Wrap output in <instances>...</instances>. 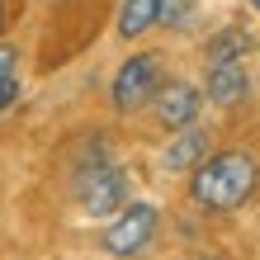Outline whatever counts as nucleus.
<instances>
[{
    "mask_svg": "<svg viewBox=\"0 0 260 260\" xmlns=\"http://www.w3.org/2000/svg\"><path fill=\"white\" fill-rule=\"evenodd\" d=\"M156 227H161V208L156 204H123V208L114 213V222L104 227L100 246L109 251V255H118V260H128V255H137V251L151 246Z\"/></svg>",
    "mask_w": 260,
    "mask_h": 260,
    "instance_id": "nucleus-3",
    "label": "nucleus"
},
{
    "mask_svg": "<svg viewBox=\"0 0 260 260\" xmlns=\"http://www.w3.org/2000/svg\"><path fill=\"white\" fill-rule=\"evenodd\" d=\"M14 100H19V81L10 76V81H0V114H5V109H10Z\"/></svg>",
    "mask_w": 260,
    "mask_h": 260,
    "instance_id": "nucleus-12",
    "label": "nucleus"
},
{
    "mask_svg": "<svg viewBox=\"0 0 260 260\" xmlns=\"http://www.w3.org/2000/svg\"><path fill=\"white\" fill-rule=\"evenodd\" d=\"M10 14H14V5H10V0H0V34L10 28Z\"/></svg>",
    "mask_w": 260,
    "mask_h": 260,
    "instance_id": "nucleus-13",
    "label": "nucleus"
},
{
    "mask_svg": "<svg viewBox=\"0 0 260 260\" xmlns=\"http://www.w3.org/2000/svg\"><path fill=\"white\" fill-rule=\"evenodd\" d=\"M260 189V161L246 147L213 151L189 171V199L204 213H237Z\"/></svg>",
    "mask_w": 260,
    "mask_h": 260,
    "instance_id": "nucleus-1",
    "label": "nucleus"
},
{
    "mask_svg": "<svg viewBox=\"0 0 260 260\" xmlns=\"http://www.w3.org/2000/svg\"><path fill=\"white\" fill-rule=\"evenodd\" d=\"M156 19H161V0H123L118 5V38L123 43H133V38H142V34H151L156 28Z\"/></svg>",
    "mask_w": 260,
    "mask_h": 260,
    "instance_id": "nucleus-9",
    "label": "nucleus"
},
{
    "mask_svg": "<svg viewBox=\"0 0 260 260\" xmlns=\"http://www.w3.org/2000/svg\"><path fill=\"white\" fill-rule=\"evenodd\" d=\"M199 109H204V90H199L194 81H161V90L151 95V114H156V123L166 133L194 128Z\"/></svg>",
    "mask_w": 260,
    "mask_h": 260,
    "instance_id": "nucleus-5",
    "label": "nucleus"
},
{
    "mask_svg": "<svg viewBox=\"0 0 260 260\" xmlns=\"http://www.w3.org/2000/svg\"><path fill=\"white\" fill-rule=\"evenodd\" d=\"M194 5L199 0H161V28H189V19H194Z\"/></svg>",
    "mask_w": 260,
    "mask_h": 260,
    "instance_id": "nucleus-10",
    "label": "nucleus"
},
{
    "mask_svg": "<svg viewBox=\"0 0 260 260\" xmlns=\"http://www.w3.org/2000/svg\"><path fill=\"white\" fill-rule=\"evenodd\" d=\"M251 10H255V14H260V0H251Z\"/></svg>",
    "mask_w": 260,
    "mask_h": 260,
    "instance_id": "nucleus-14",
    "label": "nucleus"
},
{
    "mask_svg": "<svg viewBox=\"0 0 260 260\" xmlns=\"http://www.w3.org/2000/svg\"><path fill=\"white\" fill-rule=\"evenodd\" d=\"M14 67H19V48H10V43H0V81H10Z\"/></svg>",
    "mask_w": 260,
    "mask_h": 260,
    "instance_id": "nucleus-11",
    "label": "nucleus"
},
{
    "mask_svg": "<svg viewBox=\"0 0 260 260\" xmlns=\"http://www.w3.org/2000/svg\"><path fill=\"white\" fill-rule=\"evenodd\" d=\"M156 90H161V57L156 52H133L128 62L114 71L109 100H114L118 114H133V109H142V104H151Z\"/></svg>",
    "mask_w": 260,
    "mask_h": 260,
    "instance_id": "nucleus-4",
    "label": "nucleus"
},
{
    "mask_svg": "<svg viewBox=\"0 0 260 260\" xmlns=\"http://www.w3.org/2000/svg\"><path fill=\"white\" fill-rule=\"evenodd\" d=\"M76 204H81V213H90V218H114V213L128 204L123 166L109 161V156L81 161V171H76Z\"/></svg>",
    "mask_w": 260,
    "mask_h": 260,
    "instance_id": "nucleus-2",
    "label": "nucleus"
},
{
    "mask_svg": "<svg viewBox=\"0 0 260 260\" xmlns=\"http://www.w3.org/2000/svg\"><path fill=\"white\" fill-rule=\"evenodd\" d=\"M251 95V71L246 62H222V67H208V81H204V100L222 104V109H232Z\"/></svg>",
    "mask_w": 260,
    "mask_h": 260,
    "instance_id": "nucleus-6",
    "label": "nucleus"
},
{
    "mask_svg": "<svg viewBox=\"0 0 260 260\" xmlns=\"http://www.w3.org/2000/svg\"><path fill=\"white\" fill-rule=\"evenodd\" d=\"M204 156H208V133L194 123V128L171 133V147L161 151V166H166V171H175V175H185V171H194Z\"/></svg>",
    "mask_w": 260,
    "mask_h": 260,
    "instance_id": "nucleus-7",
    "label": "nucleus"
},
{
    "mask_svg": "<svg viewBox=\"0 0 260 260\" xmlns=\"http://www.w3.org/2000/svg\"><path fill=\"white\" fill-rule=\"evenodd\" d=\"M255 48V38H251V28H241V24H227L218 28L208 43H204V67H222V62H246Z\"/></svg>",
    "mask_w": 260,
    "mask_h": 260,
    "instance_id": "nucleus-8",
    "label": "nucleus"
}]
</instances>
